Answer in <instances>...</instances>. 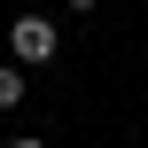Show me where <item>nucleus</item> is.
<instances>
[{
    "mask_svg": "<svg viewBox=\"0 0 148 148\" xmlns=\"http://www.w3.org/2000/svg\"><path fill=\"white\" fill-rule=\"evenodd\" d=\"M23 101V62H0V109Z\"/></svg>",
    "mask_w": 148,
    "mask_h": 148,
    "instance_id": "f03ea898",
    "label": "nucleus"
},
{
    "mask_svg": "<svg viewBox=\"0 0 148 148\" xmlns=\"http://www.w3.org/2000/svg\"><path fill=\"white\" fill-rule=\"evenodd\" d=\"M70 8H78V16H86V8H101V0H70Z\"/></svg>",
    "mask_w": 148,
    "mask_h": 148,
    "instance_id": "20e7f679",
    "label": "nucleus"
},
{
    "mask_svg": "<svg viewBox=\"0 0 148 148\" xmlns=\"http://www.w3.org/2000/svg\"><path fill=\"white\" fill-rule=\"evenodd\" d=\"M55 47H62V23H47V16H16V23H8V55H16L23 70H47Z\"/></svg>",
    "mask_w": 148,
    "mask_h": 148,
    "instance_id": "f257e3e1",
    "label": "nucleus"
},
{
    "mask_svg": "<svg viewBox=\"0 0 148 148\" xmlns=\"http://www.w3.org/2000/svg\"><path fill=\"white\" fill-rule=\"evenodd\" d=\"M8 148H47V140H31V133H16V140H8Z\"/></svg>",
    "mask_w": 148,
    "mask_h": 148,
    "instance_id": "7ed1b4c3",
    "label": "nucleus"
}]
</instances>
